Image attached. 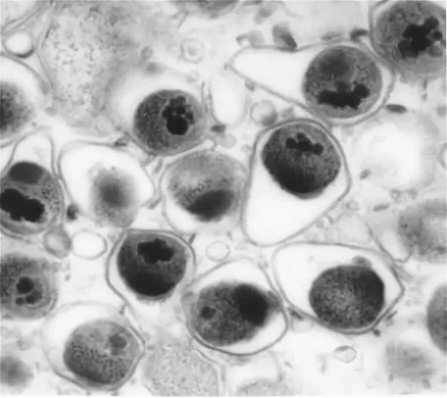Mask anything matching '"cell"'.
I'll return each mask as SVG.
<instances>
[{
  "mask_svg": "<svg viewBox=\"0 0 447 398\" xmlns=\"http://www.w3.org/2000/svg\"><path fill=\"white\" fill-rule=\"evenodd\" d=\"M39 338L51 370L90 392L120 388L146 352L144 337L123 311L94 301L62 306L50 314Z\"/></svg>",
  "mask_w": 447,
  "mask_h": 398,
  "instance_id": "obj_4",
  "label": "cell"
},
{
  "mask_svg": "<svg viewBox=\"0 0 447 398\" xmlns=\"http://www.w3.org/2000/svg\"><path fill=\"white\" fill-rule=\"evenodd\" d=\"M88 150L87 213L100 225L126 228L153 198L152 180L141 164L121 150L97 146Z\"/></svg>",
  "mask_w": 447,
  "mask_h": 398,
  "instance_id": "obj_10",
  "label": "cell"
},
{
  "mask_svg": "<svg viewBox=\"0 0 447 398\" xmlns=\"http://www.w3.org/2000/svg\"><path fill=\"white\" fill-rule=\"evenodd\" d=\"M427 326L433 342L442 351L446 350V292L442 288L434 295L427 310Z\"/></svg>",
  "mask_w": 447,
  "mask_h": 398,
  "instance_id": "obj_13",
  "label": "cell"
},
{
  "mask_svg": "<svg viewBox=\"0 0 447 398\" xmlns=\"http://www.w3.org/2000/svg\"><path fill=\"white\" fill-rule=\"evenodd\" d=\"M368 20L371 48L404 82L424 88L444 76L446 12L439 4L380 0Z\"/></svg>",
  "mask_w": 447,
  "mask_h": 398,
  "instance_id": "obj_8",
  "label": "cell"
},
{
  "mask_svg": "<svg viewBox=\"0 0 447 398\" xmlns=\"http://www.w3.org/2000/svg\"><path fill=\"white\" fill-rule=\"evenodd\" d=\"M248 178L249 166L227 152L185 155L161 176L164 217L181 235L228 232L241 222Z\"/></svg>",
  "mask_w": 447,
  "mask_h": 398,
  "instance_id": "obj_5",
  "label": "cell"
},
{
  "mask_svg": "<svg viewBox=\"0 0 447 398\" xmlns=\"http://www.w3.org/2000/svg\"><path fill=\"white\" fill-rule=\"evenodd\" d=\"M1 358V380L13 388H22L32 378V370L20 357L16 356L10 346Z\"/></svg>",
  "mask_w": 447,
  "mask_h": 398,
  "instance_id": "obj_14",
  "label": "cell"
},
{
  "mask_svg": "<svg viewBox=\"0 0 447 398\" xmlns=\"http://www.w3.org/2000/svg\"><path fill=\"white\" fill-rule=\"evenodd\" d=\"M180 303L197 340L236 356L268 349L288 328L280 292L263 267L247 257L231 258L194 278Z\"/></svg>",
  "mask_w": 447,
  "mask_h": 398,
  "instance_id": "obj_3",
  "label": "cell"
},
{
  "mask_svg": "<svg viewBox=\"0 0 447 398\" xmlns=\"http://www.w3.org/2000/svg\"><path fill=\"white\" fill-rule=\"evenodd\" d=\"M272 265L278 290L294 310L344 334L374 330L402 293L382 260L347 244L289 242L274 254Z\"/></svg>",
  "mask_w": 447,
  "mask_h": 398,
  "instance_id": "obj_2",
  "label": "cell"
},
{
  "mask_svg": "<svg viewBox=\"0 0 447 398\" xmlns=\"http://www.w3.org/2000/svg\"><path fill=\"white\" fill-rule=\"evenodd\" d=\"M63 192L54 178L38 164H14L1 184L0 221L3 232L29 240L59 226L65 214Z\"/></svg>",
  "mask_w": 447,
  "mask_h": 398,
  "instance_id": "obj_12",
  "label": "cell"
},
{
  "mask_svg": "<svg viewBox=\"0 0 447 398\" xmlns=\"http://www.w3.org/2000/svg\"><path fill=\"white\" fill-rule=\"evenodd\" d=\"M115 124L138 147L156 156H172L200 144L210 132V119L188 92L163 89L139 100Z\"/></svg>",
  "mask_w": 447,
  "mask_h": 398,
  "instance_id": "obj_9",
  "label": "cell"
},
{
  "mask_svg": "<svg viewBox=\"0 0 447 398\" xmlns=\"http://www.w3.org/2000/svg\"><path fill=\"white\" fill-rule=\"evenodd\" d=\"M349 186L344 154L325 126L304 118L273 124L252 148L243 232L258 246H282L323 218Z\"/></svg>",
  "mask_w": 447,
  "mask_h": 398,
  "instance_id": "obj_1",
  "label": "cell"
},
{
  "mask_svg": "<svg viewBox=\"0 0 447 398\" xmlns=\"http://www.w3.org/2000/svg\"><path fill=\"white\" fill-rule=\"evenodd\" d=\"M195 256L177 232L125 229L108 254L107 282L132 308H157L181 296L194 278Z\"/></svg>",
  "mask_w": 447,
  "mask_h": 398,
  "instance_id": "obj_7",
  "label": "cell"
},
{
  "mask_svg": "<svg viewBox=\"0 0 447 398\" xmlns=\"http://www.w3.org/2000/svg\"><path fill=\"white\" fill-rule=\"evenodd\" d=\"M396 78L371 47L338 40L311 60L297 101L328 124L351 126L382 107Z\"/></svg>",
  "mask_w": 447,
  "mask_h": 398,
  "instance_id": "obj_6",
  "label": "cell"
},
{
  "mask_svg": "<svg viewBox=\"0 0 447 398\" xmlns=\"http://www.w3.org/2000/svg\"><path fill=\"white\" fill-rule=\"evenodd\" d=\"M1 250V314L32 320L51 314L57 302L58 265L32 241L3 234Z\"/></svg>",
  "mask_w": 447,
  "mask_h": 398,
  "instance_id": "obj_11",
  "label": "cell"
}]
</instances>
